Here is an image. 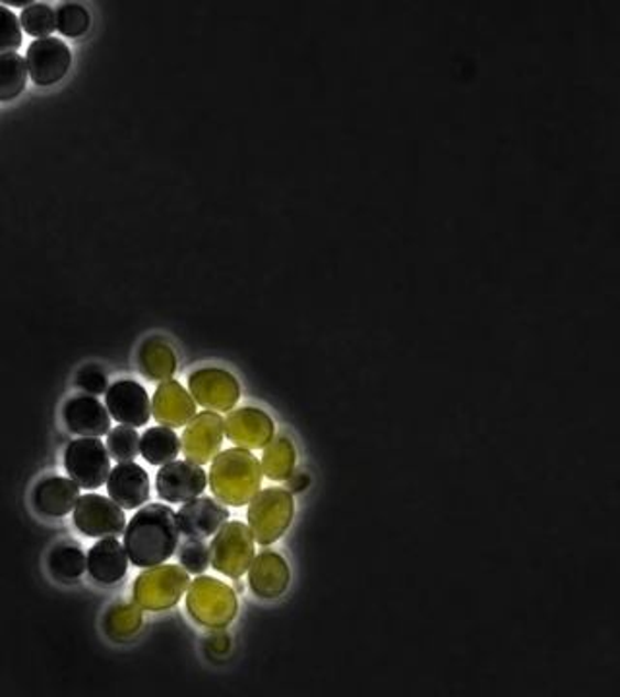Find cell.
I'll use <instances>...</instances> for the list:
<instances>
[{
    "mask_svg": "<svg viewBox=\"0 0 620 697\" xmlns=\"http://www.w3.org/2000/svg\"><path fill=\"white\" fill-rule=\"evenodd\" d=\"M178 538L177 513L170 505H144L130 520L124 533V551L137 568H153L177 553Z\"/></svg>",
    "mask_w": 620,
    "mask_h": 697,
    "instance_id": "obj_1",
    "label": "cell"
},
{
    "mask_svg": "<svg viewBox=\"0 0 620 697\" xmlns=\"http://www.w3.org/2000/svg\"><path fill=\"white\" fill-rule=\"evenodd\" d=\"M262 467L252 451L231 448L214 457L208 482L221 504L242 508L262 489Z\"/></svg>",
    "mask_w": 620,
    "mask_h": 697,
    "instance_id": "obj_2",
    "label": "cell"
},
{
    "mask_svg": "<svg viewBox=\"0 0 620 697\" xmlns=\"http://www.w3.org/2000/svg\"><path fill=\"white\" fill-rule=\"evenodd\" d=\"M186 610L196 624L218 632L237 618L239 599L233 587L216 577L200 576L188 586Z\"/></svg>",
    "mask_w": 620,
    "mask_h": 697,
    "instance_id": "obj_3",
    "label": "cell"
},
{
    "mask_svg": "<svg viewBox=\"0 0 620 697\" xmlns=\"http://www.w3.org/2000/svg\"><path fill=\"white\" fill-rule=\"evenodd\" d=\"M191 586V577L183 566L160 564L145 568L134 581L132 597L142 610L163 612L177 607L186 589Z\"/></svg>",
    "mask_w": 620,
    "mask_h": 697,
    "instance_id": "obj_4",
    "label": "cell"
},
{
    "mask_svg": "<svg viewBox=\"0 0 620 697\" xmlns=\"http://www.w3.org/2000/svg\"><path fill=\"white\" fill-rule=\"evenodd\" d=\"M295 513V502L291 492L283 489L260 490L250 500L249 530L258 545H274L290 530Z\"/></svg>",
    "mask_w": 620,
    "mask_h": 697,
    "instance_id": "obj_5",
    "label": "cell"
},
{
    "mask_svg": "<svg viewBox=\"0 0 620 697\" xmlns=\"http://www.w3.org/2000/svg\"><path fill=\"white\" fill-rule=\"evenodd\" d=\"M254 537L249 525L241 521H229L219 527L210 545L211 568L221 576L241 579L254 560Z\"/></svg>",
    "mask_w": 620,
    "mask_h": 697,
    "instance_id": "obj_6",
    "label": "cell"
},
{
    "mask_svg": "<svg viewBox=\"0 0 620 697\" xmlns=\"http://www.w3.org/2000/svg\"><path fill=\"white\" fill-rule=\"evenodd\" d=\"M66 473L80 489H99L111 473V461L104 442L97 438H80L70 442L65 454Z\"/></svg>",
    "mask_w": 620,
    "mask_h": 697,
    "instance_id": "obj_7",
    "label": "cell"
},
{
    "mask_svg": "<svg viewBox=\"0 0 620 697\" xmlns=\"http://www.w3.org/2000/svg\"><path fill=\"white\" fill-rule=\"evenodd\" d=\"M74 525L86 537L117 538L124 531L127 518L121 505L115 504L113 500L99 494H86L78 498L74 508Z\"/></svg>",
    "mask_w": 620,
    "mask_h": 697,
    "instance_id": "obj_8",
    "label": "cell"
},
{
    "mask_svg": "<svg viewBox=\"0 0 620 697\" xmlns=\"http://www.w3.org/2000/svg\"><path fill=\"white\" fill-rule=\"evenodd\" d=\"M188 388L193 400L211 413L231 411L241 400V385L227 370H196L188 378Z\"/></svg>",
    "mask_w": 620,
    "mask_h": 697,
    "instance_id": "obj_9",
    "label": "cell"
},
{
    "mask_svg": "<svg viewBox=\"0 0 620 697\" xmlns=\"http://www.w3.org/2000/svg\"><path fill=\"white\" fill-rule=\"evenodd\" d=\"M25 65L33 84L47 88L65 78L73 65V55H70V48L66 47L65 41L55 40V37L35 40L28 47Z\"/></svg>",
    "mask_w": 620,
    "mask_h": 697,
    "instance_id": "obj_10",
    "label": "cell"
},
{
    "mask_svg": "<svg viewBox=\"0 0 620 697\" xmlns=\"http://www.w3.org/2000/svg\"><path fill=\"white\" fill-rule=\"evenodd\" d=\"M224 418L218 413H198L186 425L185 433L181 436V449L185 454L186 461L196 465H206L214 461L224 444Z\"/></svg>",
    "mask_w": 620,
    "mask_h": 697,
    "instance_id": "obj_11",
    "label": "cell"
},
{
    "mask_svg": "<svg viewBox=\"0 0 620 697\" xmlns=\"http://www.w3.org/2000/svg\"><path fill=\"white\" fill-rule=\"evenodd\" d=\"M157 494L171 504H185L206 490V471L191 461H171L157 473Z\"/></svg>",
    "mask_w": 620,
    "mask_h": 697,
    "instance_id": "obj_12",
    "label": "cell"
},
{
    "mask_svg": "<svg viewBox=\"0 0 620 697\" xmlns=\"http://www.w3.org/2000/svg\"><path fill=\"white\" fill-rule=\"evenodd\" d=\"M224 433L237 448L264 449L274 440V421L264 411L242 407L231 411L224 421Z\"/></svg>",
    "mask_w": 620,
    "mask_h": 697,
    "instance_id": "obj_13",
    "label": "cell"
},
{
    "mask_svg": "<svg viewBox=\"0 0 620 697\" xmlns=\"http://www.w3.org/2000/svg\"><path fill=\"white\" fill-rule=\"evenodd\" d=\"M107 411L109 415L124 426L148 425L152 417V403L148 397L144 385L132 382V380H121L107 390Z\"/></svg>",
    "mask_w": 620,
    "mask_h": 697,
    "instance_id": "obj_14",
    "label": "cell"
},
{
    "mask_svg": "<svg viewBox=\"0 0 620 697\" xmlns=\"http://www.w3.org/2000/svg\"><path fill=\"white\" fill-rule=\"evenodd\" d=\"M291 571L282 554L262 551L249 568V586L258 599L274 601L290 587Z\"/></svg>",
    "mask_w": 620,
    "mask_h": 697,
    "instance_id": "obj_15",
    "label": "cell"
},
{
    "mask_svg": "<svg viewBox=\"0 0 620 697\" xmlns=\"http://www.w3.org/2000/svg\"><path fill=\"white\" fill-rule=\"evenodd\" d=\"M152 413L160 425L175 431L193 421L196 401L177 380H165L153 393Z\"/></svg>",
    "mask_w": 620,
    "mask_h": 697,
    "instance_id": "obj_16",
    "label": "cell"
},
{
    "mask_svg": "<svg viewBox=\"0 0 620 697\" xmlns=\"http://www.w3.org/2000/svg\"><path fill=\"white\" fill-rule=\"evenodd\" d=\"M229 520V510L218 504L214 498H194L177 512L178 530L186 538L204 541L216 535L219 527Z\"/></svg>",
    "mask_w": 620,
    "mask_h": 697,
    "instance_id": "obj_17",
    "label": "cell"
},
{
    "mask_svg": "<svg viewBox=\"0 0 620 697\" xmlns=\"http://www.w3.org/2000/svg\"><path fill=\"white\" fill-rule=\"evenodd\" d=\"M107 492L115 504L124 510H137L150 498V477L132 461L117 465L107 479Z\"/></svg>",
    "mask_w": 620,
    "mask_h": 697,
    "instance_id": "obj_18",
    "label": "cell"
},
{
    "mask_svg": "<svg viewBox=\"0 0 620 697\" xmlns=\"http://www.w3.org/2000/svg\"><path fill=\"white\" fill-rule=\"evenodd\" d=\"M65 423L68 431L81 438H99L109 434V411L94 395H78L65 405Z\"/></svg>",
    "mask_w": 620,
    "mask_h": 697,
    "instance_id": "obj_19",
    "label": "cell"
},
{
    "mask_svg": "<svg viewBox=\"0 0 620 697\" xmlns=\"http://www.w3.org/2000/svg\"><path fill=\"white\" fill-rule=\"evenodd\" d=\"M86 564L89 576L94 577L97 584L115 586L127 574L129 556L117 538H104L89 548Z\"/></svg>",
    "mask_w": 620,
    "mask_h": 697,
    "instance_id": "obj_20",
    "label": "cell"
},
{
    "mask_svg": "<svg viewBox=\"0 0 620 697\" xmlns=\"http://www.w3.org/2000/svg\"><path fill=\"white\" fill-rule=\"evenodd\" d=\"M80 498V487L73 479L48 477L33 490V505L47 518H63L73 512Z\"/></svg>",
    "mask_w": 620,
    "mask_h": 697,
    "instance_id": "obj_21",
    "label": "cell"
},
{
    "mask_svg": "<svg viewBox=\"0 0 620 697\" xmlns=\"http://www.w3.org/2000/svg\"><path fill=\"white\" fill-rule=\"evenodd\" d=\"M140 369L150 380H171L177 370V357L170 344L160 337H152L140 349Z\"/></svg>",
    "mask_w": 620,
    "mask_h": 697,
    "instance_id": "obj_22",
    "label": "cell"
},
{
    "mask_svg": "<svg viewBox=\"0 0 620 697\" xmlns=\"http://www.w3.org/2000/svg\"><path fill=\"white\" fill-rule=\"evenodd\" d=\"M181 451V438L173 428L155 426L140 438V454L150 465H167L175 461Z\"/></svg>",
    "mask_w": 620,
    "mask_h": 697,
    "instance_id": "obj_23",
    "label": "cell"
},
{
    "mask_svg": "<svg viewBox=\"0 0 620 697\" xmlns=\"http://www.w3.org/2000/svg\"><path fill=\"white\" fill-rule=\"evenodd\" d=\"M295 461H297V451L293 448L290 438L280 436L264 448L260 467L270 481H287L295 471Z\"/></svg>",
    "mask_w": 620,
    "mask_h": 697,
    "instance_id": "obj_24",
    "label": "cell"
},
{
    "mask_svg": "<svg viewBox=\"0 0 620 697\" xmlns=\"http://www.w3.org/2000/svg\"><path fill=\"white\" fill-rule=\"evenodd\" d=\"M86 568V556L76 545H58L48 554V569L63 584H74Z\"/></svg>",
    "mask_w": 620,
    "mask_h": 697,
    "instance_id": "obj_25",
    "label": "cell"
},
{
    "mask_svg": "<svg viewBox=\"0 0 620 697\" xmlns=\"http://www.w3.org/2000/svg\"><path fill=\"white\" fill-rule=\"evenodd\" d=\"M28 65L25 58L17 53L0 55V101L9 104L17 99L28 86Z\"/></svg>",
    "mask_w": 620,
    "mask_h": 697,
    "instance_id": "obj_26",
    "label": "cell"
},
{
    "mask_svg": "<svg viewBox=\"0 0 620 697\" xmlns=\"http://www.w3.org/2000/svg\"><path fill=\"white\" fill-rule=\"evenodd\" d=\"M142 622V609L138 605H117L107 612L104 628L115 642H127L140 632Z\"/></svg>",
    "mask_w": 620,
    "mask_h": 697,
    "instance_id": "obj_27",
    "label": "cell"
},
{
    "mask_svg": "<svg viewBox=\"0 0 620 697\" xmlns=\"http://www.w3.org/2000/svg\"><path fill=\"white\" fill-rule=\"evenodd\" d=\"M20 25L35 40H47L57 32V12L45 2H32L20 17Z\"/></svg>",
    "mask_w": 620,
    "mask_h": 697,
    "instance_id": "obj_28",
    "label": "cell"
},
{
    "mask_svg": "<svg viewBox=\"0 0 620 697\" xmlns=\"http://www.w3.org/2000/svg\"><path fill=\"white\" fill-rule=\"evenodd\" d=\"M107 451L119 464L134 461L140 454V436L132 426H117L107 434Z\"/></svg>",
    "mask_w": 620,
    "mask_h": 697,
    "instance_id": "obj_29",
    "label": "cell"
},
{
    "mask_svg": "<svg viewBox=\"0 0 620 697\" xmlns=\"http://www.w3.org/2000/svg\"><path fill=\"white\" fill-rule=\"evenodd\" d=\"M177 558L188 574L200 576L210 568V546L200 538H186L183 545L177 546Z\"/></svg>",
    "mask_w": 620,
    "mask_h": 697,
    "instance_id": "obj_30",
    "label": "cell"
},
{
    "mask_svg": "<svg viewBox=\"0 0 620 697\" xmlns=\"http://www.w3.org/2000/svg\"><path fill=\"white\" fill-rule=\"evenodd\" d=\"M89 24H91V18L81 4L66 2L57 10V30L65 37H81L88 32Z\"/></svg>",
    "mask_w": 620,
    "mask_h": 697,
    "instance_id": "obj_31",
    "label": "cell"
},
{
    "mask_svg": "<svg viewBox=\"0 0 620 697\" xmlns=\"http://www.w3.org/2000/svg\"><path fill=\"white\" fill-rule=\"evenodd\" d=\"M22 47V25L17 14L0 4V55L17 53Z\"/></svg>",
    "mask_w": 620,
    "mask_h": 697,
    "instance_id": "obj_32",
    "label": "cell"
},
{
    "mask_svg": "<svg viewBox=\"0 0 620 697\" xmlns=\"http://www.w3.org/2000/svg\"><path fill=\"white\" fill-rule=\"evenodd\" d=\"M76 382H78L81 390H86L89 395H99V393H104L107 390L106 374L97 369V367H86V369H81Z\"/></svg>",
    "mask_w": 620,
    "mask_h": 697,
    "instance_id": "obj_33",
    "label": "cell"
},
{
    "mask_svg": "<svg viewBox=\"0 0 620 697\" xmlns=\"http://www.w3.org/2000/svg\"><path fill=\"white\" fill-rule=\"evenodd\" d=\"M308 484H311V479L305 473L291 475L287 479V489L291 492H303V490L308 489Z\"/></svg>",
    "mask_w": 620,
    "mask_h": 697,
    "instance_id": "obj_34",
    "label": "cell"
},
{
    "mask_svg": "<svg viewBox=\"0 0 620 697\" xmlns=\"http://www.w3.org/2000/svg\"><path fill=\"white\" fill-rule=\"evenodd\" d=\"M208 643H210L211 651H216V653H226V651H229V643L231 642H229V638H227L226 633L218 630V633H216V635H211Z\"/></svg>",
    "mask_w": 620,
    "mask_h": 697,
    "instance_id": "obj_35",
    "label": "cell"
},
{
    "mask_svg": "<svg viewBox=\"0 0 620 697\" xmlns=\"http://www.w3.org/2000/svg\"><path fill=\"white\" fill-rule=\"evenodd\" d=\"M4 4H10V7H30L32 2H25V0H4Z\"/></svg>",
    "mask_w": 620,
    "mask_h": 697,
    "instance_id": "obj_36",
    "label": "cell"
},
{
    "mask_svg": "<svg viewBox=\"0 0 620 697\" xmlns=\"http://www.w3.org/2000/svg\"><path fill=\"white\" fill-rule=\"evenodd\" d=\"M235 589H237L239 593H241L242 589H244V587H242V584L241 581H239V579H235Z\"/></svg>",
    "mask_w": 620,
    "mask_h": 697,
    "instance_id": "obj_37",
    "label": "cell"
}]
</instances>
